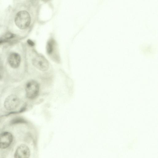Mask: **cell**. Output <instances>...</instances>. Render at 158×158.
Returning a JSON list of instances; mask_svg holds the SVG:
<instances>
[{
	"instance_id": "1",
	"label": "cell",
	"mask_w": 158,
	"mask_h": 158,
	"mask_svg": "<svg viewBox=\"0 0 158 158\" xmlns=\"http://www.w3.org/2000/svg\"><path fill=\"white\" fill-rule=\"evenodd\" d=\"M40 89V85L37 81L33 80L28 81L25 86L27 98L30 100L36 99L39 95Z\"/></svg>"
},
{
	"instance_id": "2",
	"label": "cell",
	"mask_w": 158,
	"mask_h": 158,
	"mask_svg": "<svg viewBox=\"0 0 158 158\" xmlns=\"http://www.w3.org/2000/svg\"><path fill=\"white\" fill-rule=\"evenodd\" d=\"M31 19V17L28 12L25 10H21L16 14L15 22L18 28L23 29L29 26Z\"/></svg>"
},
{
	"instance_id": "3",
	"label": "cell",
	"mask_w": 158,
	"mask_h": 158,
	"mask_svg": "<svg viewBox=\"0 0 158 158\" xmlns=\"http://www.w3.org/2000/svg\"><path fill=\"white\" fill-rule=\"evenodd\" d=\"M20 100L16 95L11 94L8 96L5 99L4 106L6 109L11 110L16 109L19 106Z\"/></svg>"
},
{
	"instance_id": "4",
	"label": "cell",
	"mask_w": 158,
	"mask_h": 158,
	"mask_svg": "<svg viewBox=\"0 0 158 158\" xmlns=\"http://www.w3.org/2000/svg\"><path fill=\"white\" fill-rule=\"evenodd\" d=\"M32 63L35 67L40 71H45L48 69V62L42 56H39L35 57L33 59Z\"/></svg>"
},
{
	"instance_id": "5",
	"label": "cell",
	"mask_w": 158,
	"mask_h": 158,
	"mask_svg": "<svg viewBox=\"0 0 158 158\" xmlns=\"http://www.w3.org/2000/svg\"><path fill=\"white\" fill-rule=\"evenodd\" d=\"M30 151L27 146L24 144L19 146L15 153V158H29Z\"/></svg>"
},
{
	"instance_id": "6",
	"label": "cell",
	"mask_w": 158,
	"mask_h": 158,
	"mask_svg": "<svg viewBox=\"0 0 158 158\" xmlns=\"http://www.w3.org/2000/svg\"><path fill=\"white\" fill-rule=\"evenodd\" d=\"M13 140L12 134L8 132L0 134V148L4 149L10 144Z\"/></svg>"
},
{
	"instance_id": "7",
	"label": "cell",
	"mask_w": 158,
	"mask_h": 158,
	"mask_svg": "<svg viewBox=\"0 0 158 158\" xmlns=\"http://www.w3.org/2000/svg\"><path fill=\"white\" fill-rule=\"evenodd\" d=\"M8 62L12 68H18L21 62V57L20 55L15 52L10 53L8 57Z\"/></svg>"
},
{
	"instance_id": "8",
	"label": "cell",
	"mask_w": 158,
	"mask_h": 158,
	"mask_svg": "<svg viewBox=\"0 0 158 158\" xmlns=\"http://www.w3.org/2000/svg\"><path fill=\"white\" fill-rule=\"evenodd\" d=\"M53 41L50 40L48 43L47 46V50L48 53H51L53 50Z\"/></svg>"
},
{
	"instance_id": "9",
	"label": "cell",
	"mask_w": 158,
	"mask_h": 158,
	"mask_svg": "<svg viewBox=\"0 0 158 158\" xmlns=\"http://www.w3.org/2000/svg\"><path fill=\"white\" fill-rule=\"evenodd\" d=\"M14 37V35L11 33H7L4 36L5 39H8L12 38Z\"/></svg>"
},
{
	"instance_id": "10",
	"label": "cell",
	"mask_w": 158,
	"mask_h": 158,
	"mask_svg": "<svg viewBox=\"0 0 158 158\" xmlns=\"http://www.w3.org/2000/svg\"><path fill=\"white\" fill-rule=\"evenodd\" d=\"M28 44L30 45L33 46L34 45V42L30 40H27Z\"/></svg>"
}]
</instances>
